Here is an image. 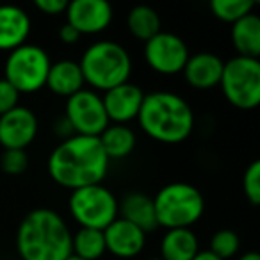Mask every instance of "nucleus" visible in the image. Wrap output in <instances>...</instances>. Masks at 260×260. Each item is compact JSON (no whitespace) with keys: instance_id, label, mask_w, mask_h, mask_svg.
Listing matches in <instances>:
<instances>
[{"instance_id":"obj_4","label":"nucleus","mask_w":260,"mask_h":260,"mask_svg":"<svg viewBox=\"0 0 260 260\" xmlns=\"http://www.w3.org/2000/svg\"><path fill=\"white\" fill-rule=\"evenodd\" d=\"M84 82L93 91H109L128 82L132 73V57L123 45L111 40L96 41L84 50L79 61Z\"/></svg>"},{"instance_id":"obj_20","label":"nucleus","mask_w":260,"mask_h":260,"mask_svg":"<svg viewBox=\"0 0 260 260\" xmlns=\"http://www.w3.org/2000/svg\"><path fill=\"white\" fill-rule=\"evenodd\" d=\"M232 43L237 55L258 59L260 55V18L251 13L232 25Z\"/></svg>"},{"instance_id":"obj_21","label":"nucleus","mask_w":260,"mask_h":260,"mask_svg":"<svg viewBox=\"0 0 260 260\" xmlns=\"http://www.w3.org/2000/svg\"><path fill=\"white\" fill-rule=\"evenodd\" d=\"M98 141H100L109 160H119L134 152L138 138H136V132L128 125H114V123H111L100 134Z\"/></svg>"},{"instance_id":"obj_7","label":"nucleus","mask_w":260,"mask_h":260,"mask_svg":"<svg viewBox=\"0 0 260 260\" xmlns=\"http://www.w3.org/2000/svg\"><path fill=\"white\" fill-rule=\"evenodd\" d=\"M221 91L230 105L251 111L260 104V62L258 59L232 57L224 62L219 80Z\"/></svg>"},{"instance_id":"obj_29","label":"nucleus","mask_w":260,"mask_h":260,"mask_svg":"<svg viewBox=\"0 0 260 260\" xmlns=\"http://www.w3.org/2000/svg\"><path fill=\"white\" fill-rule=\"evenodd\" d=\"M34 6H36V9H40L43 15L57 16V15H61V13H66L68 2H66V0H36Z\"/></svg>"},{"instance_id":"obj_28","label":"nucleus","mask_w":260,"mask_h":260,"mask_svg":"<svg viewBox=\"0 0 260 260\" xmlns=\"http://www.w3.org/2000/svg\"><path fill=\"white\" fill-rule=\"evenodd\" d=\"M20 93L2 77L0 79V116H4L11 109L18 107Z\"/></svg>"},{"instance_id":"obj_16","label":"nucleus","mask_w":260,"mask_h":260,"mask_svg":"<svg viewBox=\"0 0 260 260\" xmlns=\"http://www.w3.org/2000/svg\"><path fill=\"white\" fill-rule=\"evenodd\" d=\"M30 16L18 6H0V52H13L27 43L30 34Z\"/></svg>"},{"instance_id":"obj_10","label":"nucleus","mask_w":260,"mask_h":260,"mask_svg":"<svg viewBox=\"0 0 260 260\" xmlns=\"http://www.w3.org/2000/svg\"><path fill=\"white\" fill-rule=\"evenodd\" d=\"M145 61L159 75H178L189 59V47L180 36L160 30L145 43Z\"/></svg>"},{"instance_id":"obj_23","label":"nucleus","mask_w":260,"mask_h":260,"mask_svg":"<svg viewBox=\"0 0 260 260\" xmlns=\"http://www.w3.org/2000/svg\"><path fill=\"white\" fill-rule=\"evenodd\" d=\"M105 241L104 232L93 228H79L72 235V255L84 260H98L104 256Z\"/></svg>"},{"instance_id":"obj_27","label":"nucleus","mask_w":260,"mask_h":260,"mask_svg":"<svg viewBox=\"0 0 260 260\" xmlns=\"http://www.w3.org/2000/svg\"><path fill=\"white\" fill-rule=\"evenodd\" d=\"M242 191L246 194L251 205H258L260 203V162L253 160L244 171L242 177Z\"/></svg>"},{"instance_id":"obj_17","label":"nucleus","mask_w":260,"mask_h":260,"mask_svg":"<svg viewBox=\"0 0 260 260\" xmlns=\"http://www.w3.org/2000/svg\"><path fill=\"white\" fill-rule=\"evenodd\" d=\"M118 217L136 224L145 234L159 228L153 198H150L145 192H128L123 196L121 202L118 203Z\"/></svg>"},{"instance_id":"obj_32","label":"nucleus","mask_w":260,"mask_h":260,"mask_svg":"<svg viewBox=\"0 0 260 260\" xmlns=\"http://www.w3.org/2000/svg\"><path fill=\"white\" fill-rule=\"evenodd\" d=\"M239 260H260V255L256 251H246L239 256Z\"/></svg>"},{"instance_id":"obj_31","label":"nucleus","mask_w":260,"mask_h":260,"mask_svg":"<svg viewBox=\"0 0 260 260\" xmlns=\"http://www.w3.org/2000/svg\"><path fill=\"white\" fill-rule=\"evenodd\" d=\"M192 260H221V258L214 255V253H210L209 249H205V251H198V253H196V256Z\"/></svg>"},{"instance_id":"obj_19","label":"nucleus","mask_w":260,"mask_h":260,"mask_svg":"<svg viewBox=\"0 0 260 260\" xmlns=\"http://www.w3.org/2000/svg\"><path fill=\"white\" fill-rule=\"evenodd\" d=\"M200 251L198 237L191 228H175L166 230L160 241L162 260H192Z\"/></svg>"},{"instance_id":"obj_2","label":"nucleus","mask_w":260,"mask_h":260,"mask_svg":"<svg viewBox=\"0 0 260 260\" xmlns=\"http://www.w3.org/2000/svg\"><path fill=\"white\" fill-rule=\"evenodd\" d=\"M72 235L61 214L40 207L20 221L16 249L22 260H66L72 255Z\"/></svg>"},{"instance_id":"obj_14","label":"nucleus","mask_w":260,"mask_h":260,"mask_svg":"<svg viewBox=\"0 0 260 260\" xmlns=\"http://www.w3.org/2000/svg\"><path fill=\"white\" fill-rule=\"evenodd\" d=\"M105 251L114 255L116 258H134L145 249L146 234L128 221L116 217L111 224L104 230Z\"/></svg>"},{"instance_id":"obj_12","label":"nucleus","mask_w":260,"mask_h":260,"mask_svg":"<svg viewBox=\"0 0 260 260\" xmlns=\"http://www.w3.org/2000/svg\"><path fill=\"white\" fill-rule=\"evenodd\" d=\"M112 6L107 0H73L66 8V23L80 36L100 34L111 25Z\"/></svg>"},{"instance_id":"obj_24","label":"nucleus","mask_w":260,"mask_h":260,"mask_svg":"<svg viewBox=\"0 0 260 260\" xmlns=\"http://www.w3.org/2000/svg\"><path fill=\"white\" fill-rule=\"evenodd\" d=\"M255 6L256 4L253 0H212L210 2V13L221 22L234 25L241 18L251 15Z\"/></svg>"},{"instance_id":"obj_18","label":"nucleus","mask_w":260,"mask_h":260,"mask_svg":"<svg viewBox=\"0 0 260 260\" xmlns=\"http://www.w3.org/2000/svg\"><path fill=\"white\" fill-rule=\"evenodd\" d=\"M84 84L86 82H84L79 62L72 59H62V61L52 62L45 86L57 96L70 98L84 89Z\"/></svg>"},{"instance_id":"obj_30","label":"nucleus","mask_w":260,"mask_h":260,"mask_svg":"<svg viewBox=\"0 0 260 260\" xmlns=\"http://www.w3.org/2000/svg\"><path fill=\"white\" fill-rule=\"evenodd\" d=\"M57 36H59V40H61L64 45H75L77 41L80 40V34L77 32V30L73 29L70 23H62V25L59 27Z\"/></svg>"},{"instance_id":"obj_26","label":"nucleus","mask_w":260,"mask_h":260,"mask_svg":"<svg viewBox=\"0 0 260 260\" xmlns=\"http://www.w3.org/2000/svg\"><path fill=\"white\" fill-rule=\"evenodd\" d=\"M29 168V155L25 150H4L0 155V170L9 177L23 175Z\"/></svg>"},{"instance_id":"obj_15","label":"nucleus","mask_w":260,"mask_h":260,"mask_svg":"<svg viewBox=\"0 0 260 260\" xmlns=\"http://www.w3.org/2000/svg\"><path fill=\"white\" fill-rule=\"evenodd\" d=\"M224 61L219 55L212 52H198V54L189 55L185 62L184 79L191 87L200 91H209L219 86L221 75H223Z\"/></svg>"},{"instance_id":"obj_3","label":"nucleus","mask_w":260,"mask_h":260,"mask_svg":"<svg viewBox=\"0 0 260 260\" xmlns=\"http://www.w3.org/2000/svg\"><path fill=\"white\" fill-rule=\"evenodd\" d=\"M138 123L153 141L178 145L192 134L194 112L180 94L171 91H153L145 94Z\"/></svg>"},{"instance_id":"obj_8","label":"nucleus","mask_w":260,"mask_h":260,"mask_svg":"<svg viewBox=\"0 0 260 260\" xmlns=\"http://www.w3.org/2000/svg\"><path fill=\"white\" fill-rule=\"evenodd\" d=\"M68 210L80 228L104 232L118 217V200L105 185H87L72 191Z\"/></svg>"},{"instance_id":"obj_34","label":"nucleus","mask_w":260,"mask_h":260,"mask_svg":"<svg viewBox=\"0 0 260 260\" xmlns=\"http://www.w3.org/2000/svg\"><path fill=\"white\" fill-rule=\"evenodd\" d=\"M146 260H162V258H159V256H153V258H146Z\"/></svg>"},{"instance_id":"obj_25","label":"nucleus","mask_w":260,"mask_h":260,"mask_svg":"<svg viewBox=\"0 0 260 260\" xmlns=\"http://www.w3.org/2000/svg\"><path fill=\"white\" fill-rule=\"evenodd\" d=\"M239 248H241L239 235L234 230H230V228H223V230H217L212 235L209 251L214 253L216 256H219L221 260H228L237 255Z\"/></svg>"},{"instance_id":"obj_22","label":"nucleus","mask_w":260,"mask_h":260,"mask_svg":"<svg viewBox=\"0 0 260 260\" xmlns=\"http://www.w3.org/2000/svg\"><path fill=\"white\" fill-rule=\"evenodd\" d=\"M160 27H162V22H160L159 13L153 8H150V6H136L126 15V29H128V32L136 40L145 41V43L162 30Z\"/></svg>"},{"instance_id":"obj_1","label":"nucleus","mask_w":260,"mask_h":260,"mask_svg":"<svg viewBox=\"0 0 260 260\" xmlns=\"http://www.w3.org/2000/svg\"><path fill=\"white\" fill-rule=\"evenodd\" d=\"M109 162L98 138L77 136L66 138L52 150L47 170L57 185L70 191L102 184Z\"/></svg>"},{"instance_id":"obj_5","label":"nucleus","mask_w":260,"mask_h":260,"mask_svg":"<svg viewBox=\"0 0 260 260\" xmlns=\"http://www.w3.org/2000/svg\"><path fill=\"white\" fill-rule=\"evenodd\" d=\"M153 207L159 226L166 230L189 228L205 212V198L196 185L173 182L153 196Z\"/></svg>"},{"instance_id":"obj_9","label":"nucleus","mask_w":260,"mask_h":260,"mask_svg":"<svg viewBox=\"0 0 260 260\" xmlns=\"http://www.w3.org/2000/svg\"><path fill=\"white\" fill-rule=\"evenodd\" d=\"M64 119L72 126L73 134L87 138H100L102 132L111 125L102 96L93 89H80L66 98Z\"/></svg>"},{"instance_id":"obj_33","label":"nucleus","mask_w":260,"mask_h":260,"mask_svg":"<svg viewBox=\"0 0 260 260\" xmlns=\"http://www.w3.org/2000/svg\"><path fill=\"white\" fill-rule=\"evenodd\" d=\"M66 260H84V258H80V256H75V255H70Z\"/></svg>"},{"instance_id":"obj_13","label":"nucleus","mask_w":260,"mask_h":260,"mask_svg":"<svg viewBox=\"0 0 260 260\" xmlns=\"http://www.w3.org/2000/svg\"><path fill=\"white\" fill-rule=\"evenodd\" d=\"M143 100H145V91L132 82L119 84L105 91L102 96L109 123H114V125H126L138 119Z\"/></svg>"},{"instance_id":"obj_6","label":"nucleus","mask_w":260,"mask_h":260,"mask_svg":"<svg viewBox=\"0 0 260 260\" xmlns=\"http://www.w3.org/2000/svg\"><path fill=\"white\" fill-rule=\"evenodd\" d=\"M50 55L40 45L25 43L9 52L4 64V79L22 93H36L43 89L50 72Z\"/></svg>"},{"instance_id":"obj_11","label":"nucleus","mask_w":260,"mask_h":260,"mask_svg":"<svg viewBox=\"0 0 260 260\" xmlns=\"http://www.w3.org/2000/svg\"><path fill=\"white\" fill-rule=\"evenodd\" d=\"M40 121L34 111L18 105L0 116V146L4 150H27L36 139Z\"/></svg>"}]
</instances>
